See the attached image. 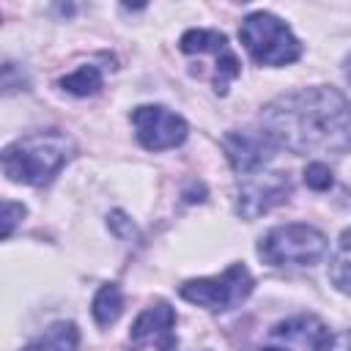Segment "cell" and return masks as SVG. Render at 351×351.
Instances as JSON below:
<instances>
[{
    "mask_svg": "<svg viewBox=\"0 0 351 351\" xmlns=\"http://www.w3.org/2000/svg\"><path fill=\"white\" fill-rule=\"evenodd\" d=\"M77 343H80L77 326L71 321H58L22 351H77Z\"/></svg>",
    "mask_w": 351,
    "mask_h": 351,
    "instance_id": "cell-12",
    "label": "cell"
},
{
    "mask_svg": "<svg viewBox=\"0 0 351 351\" xmlns=\"http://www.w3.org/2000/svg\"><path fill=\"white\" fill-rule=\"evenodd\" d=\"M22 217H25V206L5 200V203H3V236H11L14 225H16Z\"/></svg>",
    "mask_w": 351,
    "mask_h": 351,
    "instance_id": "cell-17",
    "label": "cell"
},
{
    "mask_svg": "<svg viewBox=\"0 0 351 351\" xmlns=\"http://www.w3.org/2000/svg\"><path fill=\"white\" fill-rule=\"evenodd\" d=\"M304 184L313 186V189H329V186H332V173H329V167L321 165V162L307 165V170H304Z\"/></svg>",
    "mask_w": 351,
    "mask_h": 351,
    "instance_id": "cell-16",
    "label": "cell"
},
{
    "mask_svg": "<svg viewBox=\"0 0 351 351\" xmlns=\"http://www.w3.org/2000/svg\"><path fill=\"white\" fill-rule=\"evenodd\" d=\"M346 74H348V80H351V58H348V66H346Z\"/></svg>",
    "mask_w": 351,
    "mask_h": 351,
    "instance_id": "cell-19",
    "label": "cell"
},
{
    "mask_svg": "<svg viewBox=\"0 0 351 351\" xmlns=\"http://www.w3.org/2000/svg\"><path fill=\"white\" fill-rule=\"evenodd\" d=\"M74 156V140L58 129L19 137L3 151V170L16 184L41 186Z\"/></svg>",
    "mask_w": 351,
    "mask_h": 351,
    "instance_id": "cell-2",
    "label": "cell"
},
{
    "mask_svg": "<svg viewBox=\"0 0 351 351\" xmlns=\"http://www.w3.org/2000/svg\"><path fill=\"white\" fill-rule=\"evenodd\" d=\"M173 329H176V310L167 302H154L132 324L129 340L134 348L173 351L176 348V332Z\"/></svg>",
    "mask_w": 351,
    "mask_h": 351,
    "instance_id": "cell-9",
    "label": "cell"
},
{
    "mask_svg": "<svg viewBox=\"0 0 351 351\" xmlns=\"http://www.w3.org/2000/svg\"><path fill=\"white\" fill-rule=\"evenodd\" d=\"M252 274L244 263H230L222 274L217 277H200V280H186L178 293L211 313H222L230 307H239L250 293H252Z\"/></svg>",
    "mask_w": 351,
    "mask_h": 351,
    "instance_id": "cell-5",
    "label": "cell"
},
{
    "mask_svg": "<svg viewBox=\"0 0 351 351\" xmlns=\"http://www.w3.org/2000/svg\"><path fill=\"white\" fill-rule=\"evenodd\" d=\"M329 277L337 291L351 293V230L343 233V241L337 247V255L329 263Z\"/></svg>",
    "mask_w": 351,
    "mask_h": 351,
    "instance_id": "cell-14",
    "label": "cell"
},
{
    "mask_svg": "<svg viewBox=\"0 0 351 351\" xmlns=\"http://www.w3.org/2000/svg\"><path fill=\"white\" fill-rule=\"evenodd\" d=\"M132 123L137 129V140L148 148V151H165V148H176L186 140V121L162 107V104H143L132 112Z\"/></svg>",
    "mask_w": 351,
    "mask_h": 351,
    "instance_id": "cell-8",
    "label": "cell"
},
{
    "mask_svg": "<svg viewBox=\"0 0 351 351\" xmlns=\"http://www.w3.org/2000/svg\"><path fill=\"white\" fill-rule=\"evenodd\" d=\"M326 236L299 222L271 228L258 244V255L271 266H313L326 255Z\"/></svg>",
    "mask_w": 351,
    "mask_h": 351,
    "instance_id": "cell-4",
    "label": "cell"
},
{
    "mask_svg": "<svg viewBox=\"0 0 351 351\" xmlns=\"http://www.w3.org/2000/svg\"><path fill=\"white\" fill-rule=\"evenodd\" d=\"M121 310H123L121 288H118L115 282L101 285V288L96 291V296H93V304H90V313H93L96 324H99V326H110V324H115L118 315H121Z\"/></svg>",
    "mask_w": 351,
    "mask_h": 351,
    "instance_id": "cell-13",
    "label": "cell"
},
{
    "mask_svg": "<svg viewBox=\"0 0 351 351\" xmlns=\"http://www.w3.org/2000/svg\"><path fill=\"white\" fill-rule=\"evenodd\" d=\"M332 351H351V329L343 332V335L335 340V348H332Z\"/></svg>",
    "mask_w": 351,
    "mask_h": 351,
    "instance_id": "cell-18",
    "label": "cell"
},
{
    "mask_svg": "<svg viewBox=\"0 0 351 351\" xmlns=\"http://www.w3.org/2000/svg\"><path fill=\"white\" fill-rule=\"evenodd\" d=\"M261 129L293 154L351 151V104L335 88H304L269 101Z\"/></svg>",
    "mask_w": 351,
    "mask_h": 351,
    "instance_id": "cell-1",
    "label": "cell"
},
{
    "mask_svg": "<svg viewBox=\"0 0 351 351\" xmlns=\"http://www.w3.org/2000/svg\"><path fill=\"white\" fill-rule=\"evenodd\" d=\"M222 148H225V156L233 165V170L247 176V173H255L258 167H263L271 159L277 143L263 129H258V132L241 129V132H228L222 137Z\"/></svg>",
    "mask_w": 351,
    "mask_h": 351,
    "instance_id": "cell-10",
    "label": "cell"
},
{
    "mask_svg": "<svg viewBox=\"0 0 351 351\" xmlns=\"http://www.w3.org/2000/svg\"><path fill=\"white\" fill-rule=\"evenodd\" d=\"M60 85H63V90H69L74 96H93L101 88V74L96 66H80L74 74L63 77Z\"/></svg>",
    "mask_w": 351,
    "mask_h": 351,
    "instance_id": "cell-15",
    "label": "cell"
},
{
    "mask_svg": "<svg viewBox=\"0 0 351 351\" xmlns=\"http://www.w3.org/2000/svg\"><path fill=\"white\" fill-rule=\"evenodd\" d=\"M239 36L247 52L252 55V60L261 66H285L302 55L299 38L291 33V27L282 19H277L269 11L250 14L241 22Z\"/></svg>",
    "mask_w": 351,
    "mask_h": 351,
    "instance_id": "cell-3",
    "label": "cell"
},
{
    "mask_svg": "<svg viewBox=\"0 0 351 351\" xmlns=\"http://www.w3.org/2000/svg\"><path fill=\"white\" fill-rule=\"evenodd\" d=\"M261 351H332V332L315 315H293L266 332Z\"/></svg>",
    "mask_w": 351,
    "mask_h": 351,
    "instance_id": "cell-6",
    "label": "cell"
},
{
    "mask_svg": "<svg viewBox=\"0 0 351 351\" xmlns=\"http://www.w3.org/2000/svg\"><path fill=\"white\" fill-rule=\"evenodd\" d=\"M181 52L184 55H211L214 58V90L219 96L228 93L230 80H236L241 74V63L233 55L228 38L217 30H203V27H192L181 36Z\"/></svg>",
    "mask_w": 351,
    "mask_h": 351,
    "instance_id": "cell-7",
    "label": "cell"
},
{
    "mask_svg": "<svg viewBox=\"0 0 351 351\" xmlns=\"http://www.w3.org/2000/svg\"><path fill=\"white\" fill-rule=\"evenodd\" d=\"M288 192H291V181L285 173L252 176L239 192V214L247 219H255L258 214H266L271 206L282 203Z\"/></svg>",
    "mask_w": 351,
    "mask_h": 351,
    "instance_id": "cell-11",
    "label": "cell"
}]
</instances>
